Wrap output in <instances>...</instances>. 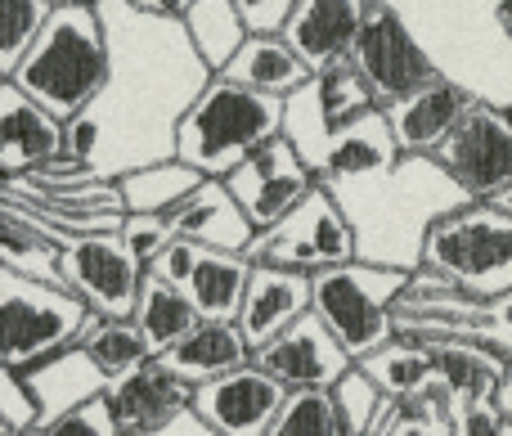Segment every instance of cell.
<instances>
[{"instance_id":"6da1fadb","label":"cell","mask_w":512,"mask_h":436,"mask_svg":"<svg viewBox=\"0 0 512 436\" xmlns=\"http://www.w3.org/2000/svg\"><path fill=\"white\" fill-rule=\"evenodd\" d=\"M99 14L113 68L95 104L63 122V153L117 180L135 167L176 158V122L212 72L171 18H149L126 0H99Z\"/></svg>"},{"instance_id":"7a4b0ae2","label":"cell","mask_w":512,"mask_h":436,"mask_svg":"<svg viewBox=\"0 0 512 436\" xmlns=\"http://www.w3.org/2000/svg\"><path fill=\"white\" fill-rule=\"evenodd\" d=\"M108 68H113V54H108L99 5H59L45 14L41 32L9 72V81L27 90L45 113L72 122L108 86Z\"/></svg>"},{"instance_id":"3957f363","label":"cell","mask_w":512,"mask_h":436,"mask_svg":"<svg viewBox=\"0 0 512 436\" xmlns=\"http://www.w3.org/2000/svg\"><path fill=\"white\" fill-rule=\"evenodd\" d=\"M283 135V99L248 90L230 77H207L176 122V158L207 180H225L252 149Z\"/></svg>"},{"instance_id":"277c9868","label":"cell","mask_w":512,"mask_h":436,"mask_svg":"<svg viewBox=\"0 0 512 436\" xmlns=\"http://www.w3.org/2000/svg\"><path fill=\"white\" fill-rule=\"evenodd\" d=\"M418 266L463 284L477 297H499L512 288V212L499 203H463L436 216L423 234Z\"/></svg>"},{"instance_id":"5b68a950","label":"cell","mask_w":512,"mask_h":436,"mask_svg":"<svg viewBox=\"0 0 512 436\" xmlns=\"http://www.w3.org/2000/svg\"><path fill=\"white\" fill-rule=\"evenodd\" d=\"M409 270L378 266V261H342L319 275H310V311L319 315L328 333L342 342L351 360H364L369 351L387 347L396 338L391 329V306L405 288Z\"/></svg>"},{"instance_id":"8992f818","label":"cell","mask_w":512,"mask_h":436,"mask_svg":"<svg viewBox=\"0 0 512 436\" xmlns=\"http://www.w3.org/2000/svg\"><path fill=\"white\" fill-rule=\"evenodd\" d=\"M90 311L63 284L0 266V365L32 369L36 360L72 347Z\"/></svg>"},{"instance_id":"52a82bcc","label":"cell","mask_w":512,"mask_h":436,"mask_svg":"<svg viewBox=\"0 0 512 436\" xmlns=\"http://www.w3.org/2000/svg\"><path fill=\"white\" fill-rule=\"evenodd\" d=\"M355 257H360L355 225L324 185L310 189L279 225L261 230L248 248V261H256V266H279L297 270V275H319V270L342 266V261Z\"/></svg>"},{"instance_id":"ba28073f","label":"cell","mask_w":512,"mask_h":436,"mask_svg":"<svg viewBox=\"0 0 512 436\" xmlns=\"http://www.w3.org/2000/svg\"><path fill=\"white\" fill-rule=\"evenodd\" d=\"M351 63L364 77V86L373 90L378 108L400 104L405 95H414L427 81L441 77L436 59L427 54V45L418 41L414 27H409L405 18H400V9L387 5V0H364V23L351 45Z\"/></svg>"},{"instance_id":"9c48e42d","label":"cell","mask_w":512,"mask_h":436,"mask_svg":"<svg viewBox=\"0 0 512 436\" xmlns=\"http://www.w3.org/2000/svg\"><path fill=\"white\" fill-rule=\"evenodd\" d=\"M427 158L472 198L490 203L512 185V122L499 104L477 99Z\"/></svg>"},{"instance_id":"30bf717a","label":"cell","mask_w":512,"mask_h":436,"mask_svg":"<svg viewBox=\"0 0 512 436\" xmlns=\"http://www.w3.org/2000/svg\"><path fill=\"white\" fill-rule=\"evenodd\" d=\"M144 266L126 252L117 234H81L68 239L59 252V284L86 302V311L108 320H131L140 297Z\"/></svg>"},{"instance_id":"8fae6325","label":"cell","mask_w":512,"mask_h":436,"mask_svg":"<svg viewBox=\"0 0 512 436\" xmlns=\"http://www.w3.org/2000/svg\"><path fill=\"white\" fill-rule=\"evenodd\" d=\"M225 189H230L234 203L243 207L252 230L261 234V230H270V225H279L283 216L315 189V176H310V167L297 158V149H292L283 135H274V140L252 149L248 158L225 176Z\"/></svg>"},{"instance_id":"7c38bea8","label":"cell","mask_w":512,"mask_h":436,"mask_svg":"<svg viewBox=\"0 0 512 436\" xmlns=\"http://www.w3.org/2000/svg\"><path fill=\"white\" fill-rule=\"evenodd\" d=\"M252 365L265 369L283 392H333L355 360L342 351V342L319 324L315 311H306L301 320H292L283 333H274L265 347L252 351Z\"/></svg>"},{"instance_id":"4fadbf2b","label":"cell","mask_w":512,"mask_h":436,"mask_svg":"<svg viewBox=\"0 0 512 436\" xmlns=\"http://www.w3.org/2000/svg\"><path fill=\"white\" fill-rule=\"evenodd\" d=\"M283 401H288V392L256 365H243L216 383L194 387V414L216 436H265L279 419Z\"/></svg>"},{"instance_id":"5bb4252c","label":"cell","mask_w":512,"mask_h":436,"mask_svg":"<svg viewBox=\"0 0 512 436\" xmlns=\"http://www.w3.org/2000/svg\"><path fill=\"white\" fill-rule=\"evenodd\" d=\"M104 401L113 410V423L122 436H149V432L167 428L171 419L194 410V387L171 374L158 356H149L144 365L113 378L104 387Z\"/></svg>"},{"instance_id":"9a60e30c","label":"cell","mask_w":512,"mask_h":436,"mask_svg":"<svg viewBox=\"0 0 512 436\" xmlns=\"http://www.w3.org/2000/svg\"><path fill=\"white\" fill-rule=\"evenodd\" d=\"M396 162H400V149H396V140H391L387 117L373 113L369 122L342 131L337 140H328L324 153L310 162V176L333 198H346L351 189L360 194V189L378 185L382 176H391Z\"/></svg>"},{"instance_id":"2e32d148","label":"cell","mask_w":512,"mask_h":436,"mask_svg":"<svg viewBox=\"0 0 512 436\" xmlns=\"http://www.w3.org/2000/svg\"><path fill=\"white\" fill-rule=\"evenodd\" d=\"M63 153V122L45 113L27 90L14 81H0V176L18 180L41 171Z\"/></svg>"},{"instance_id":"e0dca14e","label":"cell","mask_w":512,"mask_h":436,"mask_svg":"<svg viewBox=\"0 0 512 436\" xmlns=\"http://www.w3.org/2000/svg\"><path fill=\"white\" fill-rule=\"evenodd\" d=\"M472 104H477V95H472L459 77H445L441 72V77L427 81L423 90H414V95H405L400 104L382 108V117H387L391 140H396L400 153H432Z\"/></svg>"},{"instance_id":"ac0fdd59","label":"cell","mask_w":512,"mask_h":436,"mask_svg":"<svg viewBox=\"0 0 512 436\" xmlns=\"http://www.w3.org/2000/svg\"><path fill=\"white\" fill-rule=\"evenodd\" d=\"M360 23L364 0H297L279 36L310 63V72H324L328 63L351 59Z\"/></svg>"},{"instance_id":"d6986e66","label":"cell","mask_w":512,"mask_h":436,"mask_svg":"<svg viewBox=\"0 0 512 436\" xmlns=\"http://www.w3.org/2000/svg\"><path fill=\"white\" fill-rule=\"evenodd\" d=\"M310 311V275L297 270H279V266H256L248 288H243V306H239V333L248 338V347H265L274 333H283L292 320Z\"/></svg>"},{"instance_id":"ffe728a7","label":"cell","mask_w":512,"mask_h":436,"mask_svg":"<svg viewBox=\"0 0 512 436\" xmlns=\"http://www.w3.org/2000/svg\"><path fill=\"white\" fill-rule=\"evenodd\" d=\"M180 239L198 243V248H221V252H243L248 257L256 230L243 216V207L234 203V194L225 189V180H203L185 203L171 212Z\"/></svg>"},{"instance_id":"44dd1931","label":"cell","mask_w":512,"mask_h":436,"mask_svg":"<svg viewBox=\"0 0 512 436\" xmlns=\"http://www.w3.org/2000/svg\"><path fill=\"white\" fill-rule=\"evenodd\" d=\"M158 360L176 378H185L189 387H203V383H216V378L234 374V369L252 365V347L234 320H198V329L185 333V338Z\"/></svg>"},{"instance_id":"7402d4cb","label":"cell","mask_w":512,"mask_h":436,"mask_svg":"<svg viewBox=\"0 0 512 436\" xmlns=\"http://www.w3.org/2000/svg\"><path fill=\"white\" fill-rule=\"evenodd\" d=\"M216 77H230L248 90H261V95H270V99H292L297 90H306L310 81H315V72H310V63L301 59L283 36L252 32L248 41L239 45V54L225 63V72H216Z\"/></svg>"},{"instance_id":"603a6c76","label":"cell","mask_w":512,"mask_h":436,"mask_svg":"<svg viewBox=\"0 0 512 436\" xmlns=\"http://www.w3.org/2000/svg\"><path fill=\"white\" fill-rule=\"evenodd\" d=\"M23 374H27V387H32V396H36L41 419H54V414H63V410H77V405L104 396V387H108V378L90 365V356L77 347V342L54 351V356H45V360H36V365L23 369Z\"/></svg>"},{"instance_id":"cb8c5ba5","label":"cell","mask_w":512,"mask_h":436,"mask_svg":"<svg viewBox=\"0 0 512 436\" xmlns=\"http://www.w3.org/2000/svg\"><path fill=\"white\" fill-rule=\"evenodd\" d=\"M248 275H252V261L243 257V252L198 248V261L180 293L194 302L198 320H239Z\"/></svg>"},{"instance_id":"d4e9b609","label":"cell","mask_w":512,"mask_h":436,"mask_svg":"<svg viewBox=\"0 0 512 436\" xmlns=\"http://www.w3.org/2000/svg\"><path fill=\"white\" fill-rule=\"evenodd\" d=\"M135 329L144 333V347L149 356H167L185 333L198 329V311L176 284L158 279L153 270H144L140 279V297H135V311H131Z\"/></svg>"},{"instance_id":"484cf974","label":"cell","mask_w":512,"mask_h":436,"mask_svg":"<svg viewBox=\"0 0 512 436\" xmlns=\"http://www.w3.org/2000/svg\"><path fill=\"white\" fill-rule=\"evenodd\" d=\"M355 369H360L387 401H423V396L436 387L432 351H427L423 342H409V338H391L387 347H378L364 360H355Z\"/></svg>"},{"instance_id":"4316f807","label":"cell","mask_w":512,"mask_h":436,"mask_svg":"<svg viewBox=\"0 0 512 436\" xmlns=\"http://www.w3.org/2000/svg\"><path fill=\"white\" fill-rule=\"evenodd\" d=\"M59 252L63 239H54L45 225H36L23 207L0 194V266L59 284Z\"/></svg>"},{"instance_id":"83f0119b","label":"cell","mask_w":512,"mask_h":436,"mask_svg":"<svg viewBox=\"0 0 512 436\" xmlns=\"http://www.w3.org/2000/svg\"><path fill=\"white\" fill-rule=\"evenodd\" d=\"M203 180L207 176H198L180 158H162V162H149V167H135L126 176H117V189H122L126 216H171Z\"/></svg>"},{"instance_id":"f1b7e54d","label":"cell","mask_w":512,"mask_h":436,"mask_svg":"<svg viewBox=\"0 0 512 436\" xmlns=\"http://www.w3.org/2000/svg\"><path fill=\"white\" fill-rule=\"evenodd\" d=\"M180 27H185L189 45H194V54L203 59V68L212 72H225V63L239 54V45L248 41V27H243L239 9H234V0H194L189 5V14L180 18Z\"/></svg>"},{"instance_id":"f546056e","label":"cell","mask_w":512,"mask_h":436,"mask_svg":"<svg viewBox=\"0 0 512 436\" xmlns=\"http://www.w3.org/2000/svg\"><path fill=\"white\" fill-rule=\"evenodd\" d=\"M77 347L86 351L90 365H95L108 383L149 360V347H144V333L135 329V320H108V315H95V311H90Z\"/></svg>"},{"instance_id":"4dcf8cb0","label":"cell","mask_w":512,"mask_h":436,"mask_svg":"<svg viewBox=\"0 0 512 436\" xmlns=\"http://www.w3.org/2000/svg\"><path fill=\"white\" fill-rule=\"evenodd\" d=\"M265 436H346L328 392H292Z\"/></svg>"},{"instance_id":"1f68e13d","label":"cell","mask_w":512,"mask_h":436,"mask_svg":"<svg viewBox=\"0 0 512 436\" xmlns=\"http://www.w3.org/2000/svg\"><path fill=\"white\" fill-rule=\"evenodd\" d=\"M328 401H333V410H337V419H342L346 436H369L373 423H378L382 410H387V396H382L355 365H351V374L328 392Z\"/></svg>"},{"instance_id":"d6a6232c","label":"cell","mask_w":512,"mask_h":436,"mask_svg":"<svg viewBox=\"0 0 512 436\" xmlns=\"http://www.w3.org/2000/svg\"><path fill=\"white\" fill-rule=\"evenodd\" d=\"M45 14H50L45 0H0V77L18 68V59L41 32Z\"/></svg>"},{"instance_id":"836d02e7","label":"cell","mask_w":512,"mask_h":436,"mask_svg":"<svg viewBox=\"0 0 512 436\" xmlns=\"http://www.w3.org/2000/svg\"><path fill=\"white\" fill-rule=\"evenodd\" d=\"M27 436H122L113 423V410H108L104 396L77 405V410H63L54 419H41Z\"/></svg>"},{"instance_id":"e575fe53","label":"cell","mask_w":512,"mask_h":436,"mask_svg":"<svg viewBox=\"0 0 512 436\" xmlns=\"http://www.w3.org/2000/svg\"><path fill=\"white\" fill-rule=\"evenodd\" d=\"M36 423H41V410H36V396L27 387V374L0 365V428L27 436Z\"/></svg>"},{"instance_id":"d590c367","label":"cell","mask_w":512,"mask_h":436,"mask_svg":"<svg viewBox=\"0 0 512 436\" xmlns=\"http://www.w3.org/2000/svg\"><path fill=\"white\" fill-rule=\"evenodd\" d=\"M117 239H122L126 252L149 270L153 261L162 257V248H167L171 239H180V234H176V225H171V216H126L122 230H117Z\"/></svg>"},{"instance_id":"8d00e7d4","label":"cell","mask_w":512,"mask_h":436,"mask_svg":"<svg viewBox=\"0 0 512 436\" xmlns=\"http://www.w3.org/2000/svg\"><path fill=\"white\" fill-rule=\"evenodd\" d=\"M504 428H512V423L495 405V396L490 401H463L450 414V436H499Z\"/></svg>"},{"instance_id":"74e56055","label":"cell","mask_w":512,"mask_h":436,"mask_svg":"<svg viewBox=\"0 0 512 436\" xmlns=\"http://www.w3.org/2000/svg\"><path fill=\"white\" fill-rule=\"evenodd\" d=\"M292 5H297V0H234L243 27L256 36H279L283 23H288V14H292Z\"/></svg>"},{"instance_id":"f35d334b","label":"cell","mask_w":512,"mask_h":436,"mask_svg":"<svg viewBox=\"0 0 512 436\" xmlns=\"http://www.w3.org/2000/svg\"><path fill=\"white\" fill-rule=\"evenodd\" d=\"M194 261H198V243H189V239H171L167 248H162V257L153 261V275L158 279H167V284H176V288H185V279H189V270H194Z\"/></svg>"},{"instance_id":"ab89813d","label":"cell","mask_w":512,"mask_h":436,"mask_svg":"<svg viewBox=\"0 0 512 436\" xmlns=\"http://www.w3.org/2000/svg\"><path fill=\"white\" fill-rule=\"evenodd\" d=\"M486 333L490 342H495L499 351L512 360V288L508 293H499V297H490V306H486Z\"/></svg>"},{"instance_id":"60d3db41","label":"cell","mask_w":512,"mask_h":436,"mask_svg":"<svg viewBox=\"0 0 512 436\" xmlns=\"http://www.w3.org/2000/svg\"><path fill=\"white\" fill-rule=\"evenodd\" d=\"M126 5L140 9V14H149V18H171V23H180L194 0H126Z\"/></svg>"},{"instance_id":"b9f144b4","label":"cell","mask_w":512,"mask_h":436,"mask_svg":"<svg viewBox=\"0 0 512 436\" xmlns=\"http://www.w3.org/2000/svg\"><path fill=\"white\" fill-rule=\"evenodd\" d=\"M149 436H216V432L207 428V423L198 419L194 410H189V414H180V419H171L167 428H158V432H149Z\"/></svg>"},{"instance_id":"7bdbcfd3","label":"cell","mask_w":512,"mask_h":436,"mask_svg":"<svg viewBox=\"0 0 512 436\" xmlns=\"http://www.w3.org/2000/svg\"><path fill=\"white\" fill-rule=\"evenodd\" d=\"M495 405H499V410H504V419L512 423V369H508V374H504V378H499V392H495Z\"/></svg>"},{"instance_id":"ee69618b","label":"cell","mask_w":512,"mask_h":436,"mask_svg":"<svg viewBox=\"0 0 512 436\" xmlns=\"http://www.w3.org/2000/svg\"><path fill=\"white\" fill-rule=\"evenodd\" d=\"M495 23L504 32V41L512 45V0H495Z\"/></svg>"},{"instance_id":"f6af8a7d","label":"cell","mask_w":512,"mask_h":436,"mask_svg":"<svg viewBox=\"0 0 512 436\" xmlns=\"http://www.w3.org/2000/svg\"><path fill=\"white\" fill-rule=\"evenodd\" d=\"M490 203H499V207H504V212H512V185H508L499 198H490Z\"/></svg>"},{"instance_id":"bcb514c9","label":"cell","mask_w":512,"mask_h":436,"mask_svg":"<svg viewBox=\"0 0 512 436\" xmlns=\"http://www.w3.org/2000/svg\"><path fill=\"white\" fill-rule=\"evenodd\" d=\"M50 9H59V5H99V0H45Z\"/></svg>"},{"instance_id":"7dc6e473","label":"cell","mask_w":512,"mask_h":436,"mask_svg":"<svg viewBox=\"0 0 512 436\" xmlns=\"http://www.w3.org/2000/svg\"><path fill=\"white\" fill-rule=\"evenodd\" d=\"M5 185H9V180H5V176H0V194H5Z\"/></svg>"},{"instance_id":"c3c4849f","label":"cell","mask_w":512,"mask_h":436,"mask_svg":"<svg viewBox=\"0 0 512 436\" xmlns=\"http://www.w3.org/2000/svg\"><path fill=\"white\" fill-rule=\"evenodd\" d=\"M504 113H508V122H512V104H508V108H504Z\"/></svg>"},{"instance_id":"681fc988","label":"cell","mask_w":512,"mask_h":436,"mask_svg":"<svg viewBox=\"0 0 512 436\" xmlns=\"http://www.w3.org/2000/svg\"><path fill=\"white\" fill-rule=\"evenodd\" d=\"M499 436H512V428H504V432H499Z\"/></svg>"},{"instance_id":"f907efd6","label":"cell","mask_w":512,"mask_h":436,"mask_svg":"<svg viewBox=\"0 0 512 436\" xmlns=\"http://www.w3.org/2000/svg\"><path fill=\"white\" fill-rule=\"evenodd\" d=\"M0 436H18V432H0Z\"/></svg>"},{"instance_id":"816d5d0a","label":"cell","mask_w":512,"mask_h":436,"mask_svg":"<svg viewBox=\"0 0 512 436\" xmlns=\"http://www.w3.org/2000/svg\"><path fill=\"white\" fill-rule=\"evenodd\" d=\"M0 432H5V428H0Z\"/></svg>"},{"instance_id":"f5cc1de1","label":"cell","mask_w":512,"mask_h":436,"mask_svg":"<svg viewBox=\"0 0 512 436\" xmlns=\"http://www.w3.org/2000/svg\"><path fill=\"white\" fill-rule=\"evenodd\" d=\"M0 81H5V77H0Z\"/></svg>"}]
</instances>
